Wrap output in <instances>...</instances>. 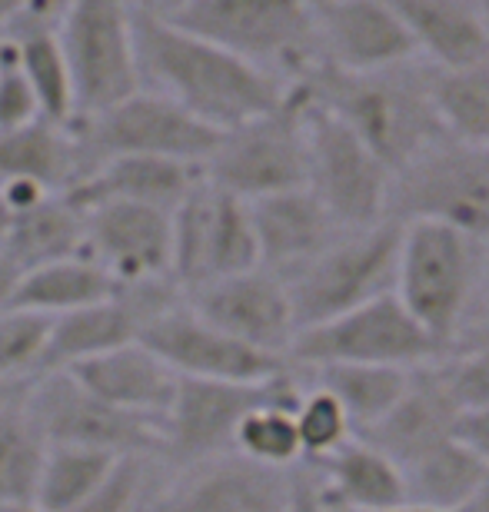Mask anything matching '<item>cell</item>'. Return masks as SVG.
<instances>
[{"mask_svg":"<svg viewBox=\"0 0 489 512\" xmlns=\"http://www.w3.org/2000/svg\"><path fill=\"white\" fill-rule=\"evenodd\" d=\"M134 37L140 84L177 100L183 110L220 133L267 114L290 90V84L267 70L190 34L154 10L134 7Z\"/></svg>","mask_w":489,"mask_h":512,"instance_id":"6da1fadb","label":"cell"},{"mask_svg":"<svg viewBox=\"0 0 489 512\" xmlns=\"http://www.w3.org/2000/svg\"><path fill=\"white\" fill-rule=\"evenodd\" d=\"M310 104L343 120L393 173L443 137L430 97V64L410 60L386 70H336L313 64L293 80Z\"/></svg>","mask_w":489,"mask_h":512,"instance_id":"7a4b0ae2","label":"cell"},{"mask_svg":"<svg viewBox=\"0 0 489 512\" xmlns=\"http://www.w3.org/2000/svg\"><path fill=\"white\" fill-rule=\"evenodd\" d=\"M486 243L443 223H400L393 296L443 350L460 340L480 283Z\"/></svg>","mask_w":489,"mask_h":512,"instance_id":"3957f363","label":"cell"},{"mask_svg":"<svg viewBox=\"0 0 489 512\" xmlns=\"http://www.w3.org/2000/svg\"><path fill=\"white\" fill-rule=\"evenodd\" d=\"M163 17L283 84L320 64L310 0H180Z\"/></svg>","mask_w":489,"mask_h":512,"instance_id":"277c9868","label":"cell"},{"mask_svg":"<svg viewBox=\"0 0 489 512\" xmlns=\"http://www.w3.org/2000/svg\"><path fill=\"white\" fill-rule=\"evenodd\" d=\"M386 217L443 223L489 243V147L443 133L393 173Z\"/></svg>","mask_w":489,"mask_h":512,"instance_id":"5b68a950","label":"cell"},{"mask_svg":"<svg viewBox=\"0 0 489 512\" xmlns=\"http://www.w3.org/2000/svg\"><path fill=\"white\" fill-rule=\"evenodd\" d=\"M396 250H400V223L383 220L376 227L340 233L326 250L310 256L297 270L283 273L297 333L303 326L333 320L353 306L393 293Z\"/></svg>","mask_w":489,"mask_h":512,"instance_id":"8992f818","label":"cell"},{"mask_svg":"<svg viewBox=\"0 0 489 512\" xmlns=\"http://www.w3.org/2000/svg\"><path fill=\"white\" fill-rule=\"evenodd\" d=\"M57 37L74 84L77 120L94 117L144 87L130 0H70L57 17Z\"/></svg>","mask_w":489,"mask_h":512,"instance_id":"52a82bcc","label":"cell"},{"mask_svg":"<svg viewBox=\"0 0 489 512\" xmlns=\"http://www.w3.org/2000/svg\"><path fill=\"white\" fill-rule=\"evenodd\" d=\"M203 177L240 200L307 187V107L297 87L267 114L223 130Z\"/></svg>","mask_w":489,"mask_h":512,"instance_id":"ba28073f","label":"cell"},{"mask_svg":"<svg viewBox=\"0 0 489 512\" xmlns=\"http://www.w3.org/2000/svg\"><path fill=\"white\" fill-rule=\"evenodd\" d=\"M446 350L413 320L410 310L393 293L353 306L333 320L303 326L293 336L287 363L297 370H317L336 363L363 366H400L416 370L440 360Z\"/></svg>","mask_w":489,"mask_h":512,"instance_id":"9c48e42d","label":"cell"},{"mask_svg":"<svg viewBox=\"0 0 489 512\" xmlns=\"http://www.w3.org/2000/svg\"><path fill=\"white\" fill-rule=\"evenodd\" d=\"M80 147V177L107 157H163L203 167L220 140V130L203 124L177 100L140 87L120 104L94 117L74 120ZM77 177V180H80Z\"/></svg>","mask_w":489,"mask_h":512,"instance_id":"30bf717a","label":"cell"},{"mask_svg":"<svg viewBox=\"0 0 489 512\" xmlns=\"http://www.w3.org/2000/svg\"><path fill=\"white\" fill-rule=\"evenodd\" d=\"M170 280L180 293L260 266L247 200L200 177L170 210Z\"/></svg>","mask_w":489,"mask_h":512,"instance_id":"8fae6325","label":"cell"},{"mask_svg":"<svg viewBox=\"0 0 489 512\" xmlns=\"http://www.w3.org/2000/svg\"><path fill=\"white\" fill-rule=\"evenodd\" d=\"M303 107H307V190L343 230H363L390 220L386 203H390L393 170L343 120L310 104L307 97Z\"/></svg>","mask_w":489,"mask_h":512,"instance_id":"7c38bea8","label":"cell"},{"mask_svg":"<svg viewBox=\"0 0 489 512\" xmlns=\"http://www.w3.org/2000/svg\"><path fill=\"white\" fill-rule=\"evenodd\" d=\"M24 413L34 419L47 446H80L110 456L160 459V423L124 413L80 386L70 373H40L20 393Z\"/></svg>","mask_w":489,"mask_h":512,"instance_id":"4fadbf2b","label":"cell"},{"mask_svg":"<svg viewBox=\"0 0 489 512\" xmlns=\"http://www.w3.org/2000/svg\"><path fill=\"white\" fill-rule=\"evenodd\" d=\"M300 380L303 373L297 366H287L283 373L260 383L177 380V393H173L170 409L160 419V463L180 473V469L233 453V433H237L240 419L263 399L297 389Z\"/></svg>","mask_w":489,"mask_h":512,"instance_id":"5bb4252c","label":"cell"},{"mask_svg":"<svg viewBox=\"0 0 489 512\" xmlns=\"http://www.w3.org/2000/svg\"><path fill=\"white\" fill-rule=\"evenodd\" d=\"M177 380H217V383H260L287 370V360L267 356L233 340L213 323L193 313L187 300L154 313L137 336Z\"/></svg>","mask_w":489,"mask_h":512,"instance_id":"9a60e30c","label":"cell"},{"mask_svg":"<svg viewBox=\"0 0 489 512\" xmlns=\"http://www.w3.org/2000/svg\"><path fill=\"white\" fill-rule=\"evenodd\" d=\"M183 300L193 313H200L233 340L287 360L293 336H297V316H293L287 283L280 273L253 266V270L203 283L183 293Z\"/></svg>","mask_w":489,"mask_h":512,"instance_id":"2e32d148","label":"cell"},{"mask_svg":"<svg viewBox=\"0 0 489 512\" xmlns=\"http://www.w3.org/2000/svg\"><path fill=\"white\" fill-rule=\"evenodd\" d=\"M320 64L336 70H386L423 60L410 30L386 0H310Z\"/></svg>","mask_w":489,"mask_h":512,"instance_id":"e0dca14e","label":"cell"},{"mask_svg":"<svg viewBox=\"0 0 489 512\" xmlns=\"http://www.w3.org/2000/svg\"><path fill=\"white\" fill-rule=\"evenodd\" d=\"M170 210L107 203L84 213V253L120 286L170 280Z\"/></svg>","mask_w":489,"mask_h":512,"instance_id":"ac0fdd59","label":"cell"},{"mask_svg":"<svg viewBox=\"0 0 489 512\" xmlns=\"http://www.w3.org/2000/svg\"><path fill=\"white\" fill-rule=\"evenodd\" d=\"M290 476L227 453L173 473L170 489L187 512H290Z\"/></svg>","mask_w":489,"mask_h":512,"instance_id":"d6986e66","label":"cell"},{"mask_svg":"<svg viewBox=\"0 0 489 512\" xmlns=\"http://www.w3.org/2000/svg\"><path fill=\"white\" fill-rule=\"evenodd\" d=\"M247 207L253 237H257L260 266L280 276L297 270L310 256L330 247L340 233H346L307 187L247 200Z\"/></svg>","mask_w":489,"mask_h":512,"instance_id":"ffe728a7","label":"cell"},{"mask_svg":"<svg viewBox=\"0 0 489 512\" xmlns=\"http://www.w3.org/2000/svg\"><path fill=\"white\" fill-rule=\"evenodd\" d=\"M203 177V167L163 157H107L64 190L80 213L107 203H144L173 210Z\"/></svg>","mask_w":489,"mask_h":512,"instance_id":"44dd1931","label":"cell"},{"mask_svg":"<svg viewBox=\"0 0 489 512\" xmlns=\"http://www.w3.org/2000/svg\"><path fill=\"white\" fill-rule=\"evenodd\" d=\"M436 363V360H433ZM416 366L410 376V386L400 396L390 413H386L373 429H366L363 439L383 449L396 466H410L413 459L430 453L433 446L446 443L453 436V423L460 416V406L453 403V396L446 393L440 383L436 366Z\"/></svg>","mask_w":489,"mask_h":512,"instance_id":"7402d4cb","label":"cell"},{"mask_svg":"<svg viewBox=\"0 0 489 512\" xmlns=\"http://www.w3.org/2000/svg\"><path fill=\"white\" fill-rule=\"evenodd\" d=\"M60 373H70L104 403L124 409V413L157 419V423L170 409L173 393H177V373L163 366L140 340Z\"/></svg>","mask_w":489,"mask_h":512,"instance_id":"603a6c76","label":"cell"},{"mask_svg":"<svg viewBox=\"0 0 489 512\" xmlns=\"http://www.w3.org/2000/svg\"><path fill=\"white\" fill-rule=\"evenodd\" d=\"M307 466L317 479L326 512H376L406 503L400 466L363 436H353L336 453Z\"/></svg>","mask_w":489,"mask_h":512,"instance_id":"cb8c5ba5","label":"cell"},{"mask_svg":"<svg viewBox=\"0 0 489 512\" xmlns=\"http://www.w3.org/2000/svg\"><path fill=\"white\" fill-rule=\"evenodd\" d=\"M433 67L486 57V10L480 0H386Z\"/></svg>","mask_w":489,"mask_h":512,"instance_id":"d4e9b609","label":"cell"},{"mask_svg":"<svg viewBox=\"0 0 489 512\" xmlns=\"http://www.w3.org/2000/svg\"><path fill=\"white\" fill-rule=\"evenodd\" d=\"M80 177V147L74 127H60L37 117L30 124L0 130V183L37 180L47 190L64 193Z\"/></svg>","mask_w":489,"mask_h":512,"instance_id":"484cf974","label":"cell"},{"mask_svg":"<svg viewBox=\"0 0 489 512\" xmlns=\"http://www.w3.org/2000/svg\"><path fill=\"white\" fill-rule=\"evenodd\" d=\"M124 290L114 276H110L97 260H90L87 253L67 256V260H54L34 270H24L14 290V306L30 313L44 316H64L84 306L114 300Z\"/></svg>","mask_w":489,"mask_h":512,"instance_id":"4316f807","label":"cell"},{"mask_svg":"<svg viewBox=\"0 0 489 512\" xmlns=\"http://www.w3.org/2000/svg\"><path fill=\"white\" fill-rule=\"evenodd\" d=\"M10 44H14L17 64L24 70L30 90L37 97L40 117L60 127H74L77 107H74V84H70V70L60 50L57 24L40 17H17L10 24Z\"/></svg>","mask_w":489,"mask_h":512,"instance_id":"83f0119b","label":"cell"},{"mask_svg":"<svg viewBox=\"0 0 489 512\" xmlns=\"http://www.w3.org/2000/svg\"><path fill=\"white\" fill-rule=\"evenodd\" d=\"M0 253L20 273L84 253V213L64 193H50L47 200L10 217V230Z\"/></svg>","mask_w":489,"mask_h":512,"instance_id":"f1b7e54d","label":"cell"},{"mask_svg":"<svg viewBox=\"0 0 489 512\" xmlns=\"http://www.w3.org/2000/svg\"><path fill=\"white\" fill-rule=\"evenodd\" d=\"M400 473L410 503L440 512H460L473 499L476 486L483 483L486 463L473 456L460 439L450 436L430 453L413 459L410 466H403Z\"/></svg>","mask_w":489,"mask_h":512,"instance_id":"f546056e","label":"cell"},{"mask_svg":"<svg viewBox=\"0 0 489 512\" xmlns=\"http://www.w3.org/2000/svg\"><path fill=\"white\" fill-rule=\"evenodd\" d=\"M303 373L336 396V403L350 416L356 436L373 429L400 403V396L406 393L413 376V370H400V366H363V363L317 366V370H303Z\"/></svg>","mask_w":489,"mask_h":512,"instance_id":"4dcf8cb0","label":"cell"},{"mask_svg":"<svg viewBox=\"0 0 489 512\" xmlns=\"http://www.w3.org/2000/svg\"><path fill=\"white\" fill-rule=\"evenodd\" d=\"M430 97L450 137L489 147V54L460 67L430 64Z\"/></svg>","mask_w":489,"mask_h":512,"instance_id":"1f68e13d","label":"cell"},{"mask_svg":"<svg viewBox=\"0 0 489 512\" xmlns=\"http://www.w3.org/2000/svg\"><path fill=\"white\" fill-rule=\"evenodd\" d=\"M24 386L0 396V499L34 506L47 439L24 413V403H20Z\"/></svg>","mask_w":489,"mask_h":512,"instance_id":"d6a6232c","label":"cell"},{"mask_svg":"<svg viewBox=\"0 0 489 512\" xmlns=\"http://www.w3.org/2000/svg\"><path fill=\"white\" fill-rule=\"evenodd\" d=\"M300 389H303V380L297 389H290V393L263 399V403L253 406L250 413L240 419L237 433H233V453L250 459V463H257V466L280 469V473H290V469L303 466L297 423H293V406H297Z\"/></svg>","mask_w":489,"mask_h":512,"instance_id":"836d02e7","label":"cell"},{"mask_svg":"<svg viewBox=\"0 0 489 512\" xmlns=\"http://www.w3.org/2000/svg\"><path fill=\"white\" fill-rule=\"evenodd\" d=\"M124 456L97 453V449L80 446H47L44 469L37 479L34 506L40 512H67L87 499L104 479L114 473V466Z\"/></svg>","mask_w":489,"mask_h":512,"instance_id":"e575fe53","label":"cell"},{"mask_svg":"<svg viewBox=\"0 0 489 512\" xmlns=\"http://www.w3.org/2000/svg\"><path fill=\"white\" fill-rule=\"evenodd\" d=\"M293 423H297L303 463H320L356 436L350 416L343 413L336 396L313 383L307 373H303V389L297 396V406H293Z\"/></svg>","mask_w":489,"mask_h":512,"instance_id":"d590c367","label":"cell"},{"mask_svg":"<svg viewBox=\"0 0 489 512\" xmlns=\"http://www.w3.org/2000/svg\"><path fill=\"white\" fill-rule=\"evenodd\" d=\"M50 336V316L20 306L0 310V389L24 386L40 376Z\"/></svg>","mask_w":489,"mask_h":512,"instance_id":"8d00e7d4","label":"cell"},{"mask_svg":"<svg viewBox=\"0 0 489 512\" xmlns=\"http://www.w3.org/2000/svg\"><path fill=\"white\" fill-rule=\"evenodd\" d=\"M157 463L160 459L124 456L94 493L80 499L77 506H70L67 512H137L144 496L150 493V486H154Z\"/></svg>","mask_w":489,"mask_h":512,"instance_id":"74e56055","label":"cell"},{"mask_svg":"<svg viewBox=\"0 0 489 512\" xmlns=\"http://www.w3.org/2000/svg\"><path fill=\"white\" fill-rule=\"evenodd\" d=\"M37 117H40L37 97L27 84L24 70L17 64L14 44H10V37L4 34L0 37V130L30 124V120H37Z\"/></svg>","mask_w":489,"mask_h":512,"instance_id":"f35d334b","label":"cell"},{"mask_svg":"<svg viewBox=\"0 0 489 512\" xmlns=\"http://www.w3.org/2000/svg\"><path fill=\"white\" fill-rule=\"evenodd\" d=\"M290 512H326L317 479H313L307 463L293 469V476H290Z\"/></svg>","mask_w":489,"mask_h":512,"instance_id":"ab89813d","label":"cell"},{"mask_svg":"<svg viewBox=\"0 0 489 512\" xmlns=\"http://www.w3.org/2000/svg\"><path fill=\"white\" fill-rule=\"evenodd\" d=\"M466 330H489V243H486L483 270H480V283H476V293H473L470 323H466Z\"/></svg>","mask_w":489,"mask_h":512,"instance_id":"60d3db41","label":"cell"},{"mask_svg":"<svg viewBox=\"0 0 489 512\" xmlns=\"http://www.w3.org/2000/svg\"><path fill=\"white\" fill-rule=\"evenodd\" d=\"M137 512H187L180 506V499L173 496V489H170V483H154L150 486V493L144 496V503H140V509Z\"/></svg>","mask_w":489,"mask_h":512,"instance_id":"b9f144b4","label":"cell"},{"mask_svg":"<svg viewBox=\"0 0 489 512\" xmlns=\"http://www.w3.org/2000/svg\"><path fill=\"white\" fill-rule=\"evenodd\" d=\"M17 280H20V270L14 263L0 253V310L14 306V290H17Z\"/></svg>","mask_w":489,"mask_h":512,"instance_id":"7bdbcfd3","label":"cell"},{"mask_svg":"<svg viewBox=\"0 0 489 512\" xmlns=\"http://www.w3.org/2000/svg\"><path fill=\"white\" fill-rule=\"evenodd\" d=\"M67 4H70V0H30L27 14L30 17H40V20H54V24H57V17L64 14Z\"/></svg>","mask_w":489,"mask_h":512,"instance_id":"ee69618b","label":"cell"},{"mask_svg":"<svg viewBox=\"0 0 489 512\" xmlns=\"http://www.w3.org/2000/svg\"><path fill=\"white\" fill-rule=\"evenodd\" d=\"M30 0H0V27H10L17 17H24Z\"/></svg>","mask_w":489,"mask_h":512,"instance_id":"f6af8a7d","label":"cell"},{"mask_svg":"<svg viewBox=\"0 0 489 512\" xmlns=\"http://www.w3.org/2000/svg\"><path fill=\"white\" fill-rule=\"evenodd\" d=\"M460 512H489V466H486V476H483V483L476 486V493L473 499L466 503Z\"/></svg>","mask_w":489,"mask_h":512,"instance_id":"bcb514c9","label":"cell"},{"mask_svg":"<svg viewBox=\"0 0 489 512\" xmlns=\"http://www.w3.org/2000/svg\"><path fill=\"white\" fill-rule=\"evenodd\" d=\"M134 7H144V10H154V14H170L180 0H130Z\"/></svg>","mask_w":489,"mask_h":512,"instance_id":"7dc6e473","label":"cell"},{"mask_svg":"<svg viewBox=\"0 0 489 512\" xmlns=\"http://www.w3.org/2000/svg\"><path fill=\"white\" fill-rule=\"evenodd\" d=\"M376 512H440V509H426V506H416V503H396V506H386V509H376Z\"/></svg>","mask_w":489,"mask_h":512,"instance_id":"c3c4849f","label":"cell"},{"mask_svg":"<svg viewBox=\"0 0 489 512\" xmlns=\"http://www.w3.org/2000/svg\"><path fill=\"white\" fill-rule=\"evenodd\" d=\"M7 230H10V210H7V203H4V197H0V250H4Z\"/></svg>","mask_w":489,"mask_h":512,"instance_id":"681fc988","label":"cell"},{"mask_svg":"<svg viewBox=\"0 0 489 512\" xmlns=\"http://www.w3.org/2000/svg\"><path fill=\"white\" fill-rule=\"evenodd\" d=\"M0 512H40L30 503H10V499H0Z\"/></svg>","mask_w":489,"mask_h":512,"instance_id":"f907efd6","label":"cell"},{"mask_svg":"<svg viewBox=\"0 0 489 512\" xmlns=\"http://www.w3.org/2000/svg\"><path fill=\"white\" fill-rule=\"evenodd\" d=\"M486 54H489V10H486Z\"/></svg>","mask_w":489,"mask_h":512,"instance_id":"816d5d0a","label":"cell"},{"mask_svg":"<svg viewBox=\"0 0 489 512\" xmlns=\"http://www.w3.org/2000/svg\"><path fill=\"white\" fill-rule=\"evenodd\" d=\"M10 389H20V386H10ZM10 389H0V396H4V393H10Z\"/></svg>","mask_w":489,"mask_h":512,"instance_id":"f5cc1de1","label":"cell"},{"mask_svg":"<svg viewBox=\"0 0 489 512\" xmlns=\"http://www.w3.org/2000/svg\"><path fill=\"white\" fill-rule=\"evenodd\" d=\"M480 4H483V10H489V0H480Z\"/></svg>","mask_w":489,"mask_h":512,"instance_id":"db71d44e","label":"cell"}]
</instances>
